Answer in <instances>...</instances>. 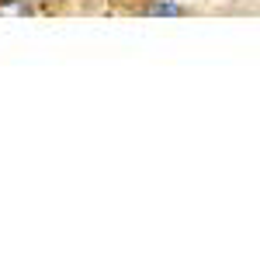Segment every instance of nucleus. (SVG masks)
<instances>
[{"instance_id":"nucleus-1","label":"nucleus","mask_w":260,"mask_h":260,"mask_svg":"<svg viewBox=\"0 0 260 260\" xmlns=\"http://www.w3.org/2000/svg\"><path fill=\"white\" fill-rule=\"evenodd\" d=\"M146 14H167V18H174V14H184V7L170 4V0H156V4L146 7Z\"/></svg>"}]
</instances>
